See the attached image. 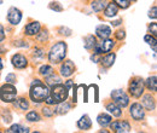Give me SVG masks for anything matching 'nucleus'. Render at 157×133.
<instances>
[{
    "label": "nucleus",
    "instance_id": "ea45409f",
    "mask_svg": "<svg viewBox=\"0 0 157 133\" xmlns=\"http://www.w3.org/2000/svg\"><path fill=\"white\" fill-rule=\"evenodd\" d=\"M149 17L152 19H156L157 18V10H156V5L152 6V9L149 11Z\"/></svg>",
    "mask_w": 157,
    "mask_h": 133
},
{
    "label": "nucleus",
    "instance_id": "2f4dec72",
    "mask_svg": "<svg viewBox=\"0 0 157 133\" xmlns=\"http://www.w3.org/2000/svg\"><path fill=\"white\" fill-rule=\"evenodd\" d=\"M44 50L41 49V47H35L34 50H33V57L35 58V59H38V58H42L44 57Z\"/></svg>",
    "mask_w": 157,
    "mask_h": 133
},
{
    "label": "nucleus",
    "instance_id": "4c0bfd02",
    "mask_svg": "<svg viewBox=\"0 0 157 133\" xmlns=\"http://www.w3.org/2000/svg\"><path fill=\"white\" fill-rule=\"evenodd\" d=\"M149 32H150L151 35L156 37L157 35V23L156 22H154V23L150 24V27H149Z\"/></svg>",
    "mask_w": 157,
    "mask_h": 133
},
{
    "label": "nucleus",
    "instance_id": "ddd939ff",
    "mask_svg": "<svg viewBox=\"0 0 157 133\" xmlns=\"http://www.w3.org/2000/svg\"><path fill=\"white\" fill-rule=\"evenodd\" d=\"M11 62H12V65H13L15 68H17V69H24V68H27V65H28V59L24 57L23 55H21V53L13 55Z\"/></svg>",
    "mask_w": 157,
    "mask_h": 133
},
{
    "label": "nucleus",
    "instance_id": "c85d7f7f",
    "mask_svg": "<svg viewBox=\"0 0 157 133\" xmlns=\"http://www.w3.org/2000/svg\"><path fill=\"white\" fill-rule=\"evenodd\" d=\"M113 2L116 4L120 9H128L132 4V0H114Z\"/></svg>",
    "mask_w": 157,
    "mask_h": 133
},
{
    "label": "nucleus",
    "instance_id": "b1692460",
    "mask_svg": "<svg viewBox=\"0 0 157 133\" xmlns=\"http://www.w3.org/2000/svg\"><path fill=\"white\" fill-rule=\"evenodd\" d=\"M156 76L152 75L150 76L146 81H144V85L146 86V88L149 90V91H151V92H156L157 90V81H156Z\"/></svg>",
    "mask_w": 157,
    "mask_h": 133
},
{
    "label": "nucleus",
    "instance_id": "e433bc0d",
    "mask_svg": "<svg viewBox=\"0 0 157 133\" xmlns=\"http://www.w3.org/2000/svg\"><path fill=\"white\" fill-rule=\"evenodd\" d=\"M42 114L45 115L46 117H52V116L55 115V111H53L51 108H48V107H45V108L42 109Z\"/></svg>",
    "mask_w": 157,
    "mask_h": 133
},
{
    "label": "nucleus",
    "instance_id": "58836bf2",
    "mask_svg": "<svg viewBox=\"0 0 157 133\" xmlns=\"http://www.w3.org/2000/svg\"><path fill=\"white\" fill-rule=\"evenodd\" d=\"M115 38L117 39V40H123V39L126 38V32L123 30V29H120V30H117L116 33H115Z\"/></svg>",
    "mask_w": 157,
    "mask_h": 133
},
{
    "label": "nucleus",
    "instance_id": "39448f33",
    "mask_svg": "<svg viewBox=\"0 0 157 133\" xmlns=\"http://www.w3.org/2000/svg\"><path fill=\"white\" fill-rule=\"evenodd\" d=\"M144 90H145V85H144V80L141 77H134L128 86L129 95L134 98H140L144 93Z\"/></svg>",
    "mask_w": 157,
    "mask_h": 133
},
{
    "label": "nucleus",
    "instance_id": "7ed1b4c3",
    "mask_svg": "<svg viewBox=\"0 0 157 133\" xmlns=\"http://www.w3.org/2000/svg\"><path fill=\"white\" fill-rule=\"evenodd\" d=\"M50 96L52 97V99L56 102V104L59 102H63V100H67L68 96H69V88L63 85V84H56L53 86H51V90H50Z\"/></svg>",
    "mask_w": 157,
    "mask_h": 133
},
{
    "label": "nucleus",
    "instance_id": "f8f14e48",
    "mask_svg": "<svg viewBox=\"0 0 157 133\" xmlns=\"http://www.w3.org/2000/svg\"><path fill=\"white\" fill-rule=\"evenodd\" d=\"M75 72V64L71 61H65L62 65H60V75L64 77H69L74 74Z\"/></svg>",
    "mask_w": 157,
    "mask_h": 133
},
{
    "label": "nucleus",
    "instance_id": "20e7f679",
    "mask_svg": "<svg viewBox=\"0 0 157 133\" xmlns=\"http://www.w3.org/2000/svg\"><path fill=\"white\" fill-rule=\"evenodd\" d=\"M17 97V90L13 86V84H4L0 87V99L5 103H12L16 100Z\"/></svg>",
    "mask_w": 157,
    "mask_h": 133
},
{
    "label": "nucleus",
    "instance_id": "0eeeda50",
    "mask_svg": "<svg viewBox=\"0 0 157 133\" xmlns=\"http://www.w3.org/2000/svg\"><path fill=\"white\" fill-rule=\"evenodd\" d=\"M111 98L121 108H126L129 104V97L123 91V90H115L111 92Z\"/></svg>",
    "mask_w": 157,
    "mask_h": 133
},
{
    "label": "nucleus",
    "instance_id": "a878e982",
    "mask_svg": "<svg viewBox=\"0 0 157 133\" xmlns=\"http://www.w3.org/2000/svg\"><path fill=\"white\" fill-rule=\"evenodd\" d=\"M45 79H46V85H47V86H53V85L60 82V77H59L58 75H56L55 73H52L51 75L46 76Z\"/></svg>",
    "mask_w": 157,
    "mask_h": 133
},
{
    "label": "nucleus",
    "instance_id": "a19ab883",
    "mask_svg": "<svg viewBox=\"0 0 157 133\" xmlns=\"http://www.w3.org/2000/svg\"><path fill=\"white\" fill-rule=\"evenodd\" d=\"M6 38V35H5V29H4V27L0 24V42H2Z\"/></svg>",
    "mask_w": 157,
    "mask_h": 133
},
{
    "label": "nucleus",
    "instance_id": "9d476101",
    "mask_svg": "<svg viewBox=\"0 0 157 133\" xmlns=\"http://www.w3.org/2000/svg\"><path fill=\"white\" fill-rule=\"evenodd\" d=\"M7 21H9V23H11L12 25L20 24V22L22 21V12H21V10H18V9L15 7V6L10 7L9 11H7Z\"/></svg>",
    "mask_w": 157,
    "mask_h": 133
},
{
    "label": "nucleus",
    "instance_id": "1a4fd4ad",
    "mask_svg": "<svg viewBox=\"0 0 157 133\" xmlns=\"http://www.w3.org/2000/svg\"><path fill=\"white\" fill-rule=\"evenodd\" d=\"M129 114H131L133 120H136V121H141V120L145 117L144 107H143L140 103H133V104L131 105Z\"/></svg>",
    "mask_w": 157,
    "mask_h": 133
},
{
    "label": "nucleus",
    "instance_id": "c03bdc74",
    "mask_svg": "<svg viewBox=\"0 0 157 133\" xmlns=\"http://www.w3.org/2000/svg\"><path fill=\"white\" fill-rule=\"evenodd\" d=\"M122 23V19H117V21H113L111 22V25L113 27H117V25H120Z\"/></svg>",
    "mask_w": 157,
    "mask_h": 133
},
{
    "label": "nucleus",
    "instance_id": "de8ad7c7",
    "mask_svg": "<svg viewBox=\"0 0 157 133\" xmlns=\"http://www.w3.org/2000/svg\"><path fill=\"white\" fill-rule=\"evenodd\" d=\"M2 67H4V65H2V61H1V58H0V70L2 69Z\"/></svg>",
    "mask_w": 157,
    "mask_h": 133
},
{
    "label": "nucleus",
    "instance_id": "4468645a",
    "mask_svg": "<svg viewBox=\"0 0 157 133\" xmlns=\"http://www.w3.org/2000/svg\"><path fill=\"white\" fill-rule=\"evenodd\" d=\"M111 35V28L106 24H99L96 28V37L99 39H106L110 38Z\"/></svg>",
    "mask_w": 157,
    "mask_h": 133
},
{
    "label": "nucleus",
    "instance_id": "9b49d317",
    "mask_svg": "<svg viewBox=\"0 0 157 133\" xmlns=\"http://www.w3.org/2000/svg\"><path fill=\"white\" fill-rule=\"evenodd\" d=\"M41 30V24L38 21H33L30 23H28L24 28V33L28 37H36V34Z\"/></svg>",
    "mask_w": 157,
    "mask_h": 133
},
{
    "label": "nucleus",
    "instance_id": "412c9836",
    "mask_svg": "<svg viewBox=\"0 0 157 133\" xmlns=\"http://www.w3.org/2000/svg\"><path fill=\"white\" fill-rule=\"evenodd\" d=\"M97 121H98V123L101 127H106V126H109L110 122L113 121V117L109 114L101 113V114H99L98 116H97Z\"/></svg>",
    "mask_w": 157,
    "mask_h": 133
},
{
    "label": "nucleus",
    "instance_id": "5701e85b",
    "mask_svg": "<svg viewBox=\"0 0 157 133\" xmlns=\"http://www.w3.org/2000/svg\"><path fill=\"white\" fill-rule=\"evenodd\" d=\"M96 44H97V39L94 35H87L83 39V46L86 50H93Z\"/></svg>",
    "mask_w": 157,
    "mask_h": 133
},
{
    "label": "nucleus",
    "instance_id": "dca6fc26",
    "mask_svg": "<svg viewBox=\"0 0 157 133\" xmlns=\"http://www.w3.org/2000/svg\"><path fill=\"white\" fill-rule=\"evenodd\" d=\"M115 59H116V55H115V53L108 52V53H105L104 57H101L99 59V62H100V64H101L104 68H110V67L114 65Z\"/></svg>",
    "mask_w": 157,
    "mask_h": 133
},
{
    "label": "nucleus",
    "instance_id": "79ce46f5",
    "mask_svg": "<svg viewBox=\"0 0 157 133\" xmlns=\"http://www.w3.org/2000/svg\"><path fill=\"white\" fill-rule=\"evenodd\" d=\"M76 90H78V87L74 86V95H73V100H74V103L78 102V92H76Z\"/></svg>",
    "mask_w": 157,
    "mask_h": 133
},
{
    "label": "nucleus",
    "instance_id": "a211bd4d",
    "mask_svg": "<svg viewBox=\"0 0 157 133\" xmlns=\"http://www.w3.org/2000/svg\"><path fill=\"white\" fill-rule=\"evenodd\" d=\"M118 14V7L116 4L114 2H108V5L104 9V16L108 18H113L115 16H117Z\"/></svg>",
    "mask_w": 157,
    "mask_h": 133
},
{
    "label": "nucleus",
    "instance_id": "423d86ee",
    "mask_svg": "<svg viewBox=\"0 0 157 133\" xmlns=\"http://www.w3.org/2000/svg\"><path fill=\"white\" fill-rule=\"evenodd\" d=\"M115 46V41L113 39L106 38L101 39V41H99L94 46V53L96 55H105L108 52H110Z\"/></svg>",
    "mask_w": 157,
    "mask_h": 133
},
{
    "label": "nucleus",
    "instance_id": "f3484780",
    "mask_svg": "<svg viewBox=\"0 0 157 133\" xmlns=\"http://www.w3.org/2000/svg\"><path fill=\"white\" fill-rule=\"evenodd\" d=\"M78 127L80 130H82V131H88V130H91V127H92V121H91V119H90V116L88 115H82L81 117H80V120L78 121Z\"/></svg>",
    "mask_w": 157,
    "mask_h": 133
},
{
    "label": "nucleus",
    "instance_id": "2eb2a0df",
    "mask_svg": "<svg viewBox=\"0 0 157 133\" xmlns=\"http://www.w3.org/2000/svg\"><path fill=\"white\" fill-rule=\"evenodd\" d=\"M141 103H143V107L146 109V110H155L156 108V100H155V97H152L151 95H144L141 98Z\"/></svg>",
    "mask_w": 157,
    "mask_h": 133
},
{
    "label": "nucleus",
    "instance_id": "f03ea898",
    "mask_svg": "<svg viewBox=\"0 0 157 133\" xmlns=\"http://www.w3.org/2000/svg\"><path fill=\"white\" fill-rule=\"evenodd\" d=\"M65 57H67V44L64 41H58L57 44H55L48 52V61L52 64H59L65 59Z\"/></svg>",
    "mask_w": 157,
    "mask_h": 133
},
{
    "label": "nucleus",
    "instance_id": "7c9ffc66",
    "mask_svg": "<svg viewBox=\"0 0 157 133\" xmlns=\"http://www.w3.org/2000/svg\"><path fill=\"white\" fill-rule=\"evenodd\" d=\"M48 7H50L51 10H53V11H56V12H62V11H63V6L59 4L58 1H52V2L48 5Z\"/></svg>",
    "mask_w": 157,
    "mask_h": 133
},
{
    "label": "nucleus",
    "instance_id": "aec40b11",
    "mask_svg": "<svg viewBox=\"0 0 157 133\" xmlns=\"http://www.w3.org/2000/svg\"><path fill=\"white\" fill-rule=\"evenodd\" d=\"M106 110L110 113V115L115 116V117H120L122 115V108L118 107L115 102H110L106 104Z\"/></svg>",
    "mask_w": 157,
    "mask_h": 133
},
{
    "label": "nucleus",
    "instance_id": "c756f323",
    "mask_svg": "<svg viewBox=\"0 0 157 133\" xmlns=\"http://www.w3.org/2000/svg\"><path fill=\"white\" fill-rule=\"evenodd\" d=\"M144 40H145L150 46H152V50H154V51H156V37H154V35H151V34H147V35H145Z\"/></svg>",
    "mask_w": 157,
    "mask_h": 133
},
{
    "label": "nucleus",
    "instance_id": "c9c22d12",
    "mask_svg": "<svg viewBox=\"0 0 157 133\" xmlns=\"http://www.w3.org/2000/svg\"><path fill=\"white\" fill-rule=\"evenodd\" d=\"M16 80H17V77H16V74H13V73L7 74L6 77H5V81H6L7 84H15Z\"/></svg>",
    "mask_w": 157,
    "mask_h": 133
},
{
    "label": "nucleus",
    "instance_id": "72a5a7b5",
    "mask_svg": "<svg viewBox=\"0 0 157 133\" xmlns=\"http://www.w3.org/2000/svg\"><path fill=\"white\" fill-rule=\"evenodd\" d=\"M18 105H20V108L22 110H28V108H29V103H28V100L25 98H21L18 100Z\"/></svg>",
    "mask_w": 157,
    "mask_h": 133
},
{
    "label": "nucleus",
    "instance_id": "473e14b6",
    "mask_svg": "<svg viewBox=\"0 0 157 133\" xmlns=\"http://www.w3.org/2000/svg\"><path fill=\"white\" fill-rule=\"evenodd\" d=\"M58 32H59V34H62V35H64V37H70L71 33H73V30L69 29V28H67V27H60L58 29Z\"/></svg>",
    "mask_w": 157,
    "mask_h": 133
},
{
    "label": "nucleus",
    "instance_id": "f704fd0d",
    "mask_svg": "<svg viewBox=\"0 0 157 133\" xmlns=\"http://www.w3.org/2000/svg\"><path fill=\"white\" fill-rule=\"evenodd\" d=\"M36 37L39 39L40 41H47V39H48V33H47V30H40L39 33L36 34Z\"/></svg>",
    "mask_w": 157,
    "mask_h": 133
},
{
    "label": "nucleus",
    "instance_id": "37998d69",
    "mask_svg": "<svg viewBox=\"0 0 157 133\" xmlns=\"http://www.w3.org/2000/svg\"><path fill=\"white\" fill-rule=\"evenodd\" d=\"M15 46H22V47H28V44H24V41H16Z\"/></svg>",
    "mask_w": 157,
    "mask_h": 133
},
{
    "label": "nucleus",
    "instance_id": "09e8293b",
    "mask_svg": "<svg viewBox=\"0 0 157 133\" xmlns=\"http://www.w3.org/2000/svg\"><path fill=\"white\" fill-rule=\"evenodd\" d=\"M2 1H4V0H0V4H2Z\"/></svg>",
    "mask_w": 157,
    "mask_h": 133
},
{
    "label": "nucleus",
    "instance_id": "49530a36",
    "mask_svg": "<svg viewBox=\"0 0 157 133\" xmlns=\"http://www.w3.org/2000/svg\"><path fill=\"white\" fill-rule=\"evenodd\" d=\"M4 52H5V47L0 45V53H4Z\"/></svg>",
    "mask_w": 157,
    "mask_h": 133
},
{
    "label": "nucleus",
    "instance_id": "6e6552de",
    "mask_svg": "<svg viewBox=\"0 0 157 133\" xmlns=\"http://www.w3.org/2000/svg\"><path fill=\"white\" fill-rule=\"evenodd\" d=\"M110 128L113 132H116V133H127V132H131V125L128 121L126 120H117V121H111L110 122Z\"/></svg>",
    "mask_w": 157,
    "mask_h": 133
},
{
    "label": "nucleus",
    "instance_id": "6ab92c4d",
    "mask_svg": "<svg viewBox=\"0 0 157 133\" xmlns=\"http://www.w3.org/2000/svg\"><path fill=\"white\" fill-rule=\"evenodd\" d=\"M71 109V104L68 103L67 100H63V102H59L57 103V107L55 108V114H58V115H65L69 110Z\"/></svg>",
    "mask_w": 157,
    "mask_h": 133
},
{
    "label": "nucleus",
    "instance_id": "f257e3e1",
    "mask_svg": "<svg viewBox=\"0 0 157 133\" xmlns=\"http://www.w3.org/2000/svg\"><path fill=\"white\" fill-rule=\"evenodd\" d=\"M48 95H50V88L47 85H45L39 79L33 80V82L30 84L29 97L34 103L40 104V103L45 102V99L48 97Z\"/></svg>",
    "mask_w": 157,
    "mask_h": 133
},
{
    "label": "nucleus",
    "instance_id": "393cba45",
    "mask_svg": "<svg viewBox=\"0 0 157 133\" xmlns=\"http://www.w3.org/2000/svg\"><path fill=\"white\" fill-rule=\"evenodd\" d=\"M7 133H28L29 132V128L25 127V126H22V125H13L11 126L9 130H6Z\"/></svg>",
    "mask_w": 157,
    "mask_h": 133
},
{
    "label": "nucleus",
    "instance_id": "4be33fe9",
    "mask_svg": "<svg viewBox=\"0 0 157 133\" xmlns=\"http://www.w3.org/2000/svg\"><path fill=\"white\" fill-rule=\"evenodd\" d=\"M106 5H108V0H93L91 4V7L94 12H100L105 9Z\"/></svg>",
    "mask_w": 157,
    "mask_h": 133
},
{
    "label": "nucleus",
    "instance_id": "a18cd8bd",
    "mask_svg": "<svg viewBox=\"0 0 157 133\" xmlns=\"http://www.w3.org/2000/svg\"><path fill=\"white\" fill-rule=\"evenodd\" d=\"M65 86H67L68 88H71V87L74 86V82H73V80H68V81H67V84H65Z\"/></svg>",
    "mask_w": 157,
    "mask_h": 133
},
{
    "label": "nucleus",
    "instance_id": "cd10ccee",
    "mask_svg": "<svg viewBox=\"0 0 157 133\" xmlns=\"http://www.w3.org/2000/svg\"><path fill=\"white\" fill-rule=\"evenodd\" d=\"M39 73H40V75H42V76H48V75H51L52 73H53V68L51 67V65H42L41 68H40V70H39Z\"/></svg>",
    "mask_w": 157,
    "mask_h": 133
},
{
    "label": "nucleus",
    "instance_id": "bb28decb",
    "mask_svg": "<svg viewBox=\"0 0 157 133\" xmlns=\"http://www.w3.org/2000/svg\"><path fill=\"white\" fill-rule=\"evenodd\" d=\"M25 119L29 121V122H39L40 120H41V117H40V115L36 113V111H34V110H32V111H29L28 114L25 115Z\"/></svg>",
    "mask_w": 157,
    "mask_h": 133
}]
</instances>
